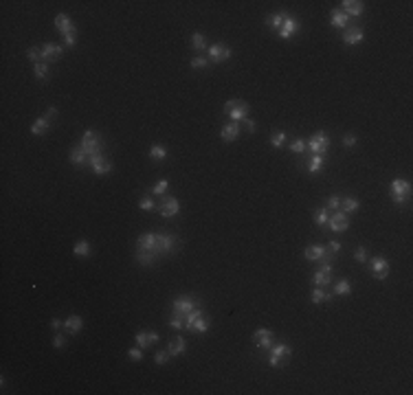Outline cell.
Segmentation results:
<instances>
[{
    "mask_svg": "<svg viewBox=\"0 0 413 395\" xmlns=\"http://www.w3.org/2000/svg\"><path fill=\"white\" fill-rule=\"evenodd\" d=\"M194 308H198V299L189 297V294H180L174 299L172 303V319H169V327L174 330H185V316L191 312Z\"/></svg>",
    "mask_w": 413,
    "mask_h": 395,
    "instance_id": "6da1fadb",
    "label": "cell"
},
{
    "mask_svg": "<svg viewBox=\"0 0 413 395\" xmlns=\"http://www.w3.org/2000/svg\"><path fill=\"white\" fill-rule=\"evenodd\" d=\"M79 147L84 149V154L88 158H92V156L103 154V149H106V141H103V136L99 134V132L86 130L84 136H81V141H79Z\"/></svg>",
    "mask_w": 413,
    "mask_h": 395,
    "instance_id": "7a4b0ae2",
    "label": "cell"
},
{
    "mask_svg": "<svg viewBox=\"0 0 413 395\" xmlns=\"http://www.w3.org/2000/svg\"><path fill=\"white\" fill-rule=\"evenodd\" d=\"M290 356H293V347L286 343H273L268 349V365L271 367H284L288 365Z\"/></svg>",
    "mask_w": 413,
    "mask_h": 395,
    "instance_id": "3957f363",
    "label": "cell"
},
{
    "mask_svg": "<svg viewBox=\"0 0 413 395\" xmlns=\"http://www.w3.org/2000/svg\"><path fill=\"white\" fill-rule=\"evenodd\" d=\"M411 182L405 180V178H394L392 185H389V193H392L394 204H405L407 200L411 198Z\"/></svg>",
    "mask_w": 413,
    "mask_h": 395,
    "instance_id": "277c9868",
    "label": "cell"
},
{
    "mask_svg": "<svg viewBox=\"0 0 413 395\" xmlns=\"http://www.w3.org/2000/svg\"><path fill=\"white\" fill-rule=\"evenodd\" d=\"M330 145H332V143H330V136L323 130L315 132V134L306 141L308 152H310V154H321V156H326V154L330 152Z\"/></svg>",
    "mask_w": 413,
    "mask_h": 395,
    "instance_id": "5b68a950",
    "label": "cell"
},
{
    "mask_svg": "<svg viewBox=\"0 0 413 395\" xmlns=\"http://www.w3.org/2000/svg\"><path fill=\"white\" fill-rule=\"evenodd\" d=\"M224 112L231 116V121L242 123L244 119H249V103L242 101V99H229V101L224 103Z\"/></svg>",
    "mask_w": 413,
    "mask_h": 395,
    "instance_id": "8992f818",
    "label": "cell"
},
{
    "mask_svg": "<svg viewBox=\"0 0 413 395\" xmlns=\"http://www.w3.org/2000/svg\"><path fill=\"white\" fill-rule=\"evenodd\" d=\"M178 248V239L174 235H165V233H156V253L165 257V255H172Z\"/></svg>",
    "mask_w": 413,
    "mask_h": 395,
    "instance_id": "52a82bcc",
    "label": "cell"
},
{
    "mask_svg": "<svg viewBox=\"0 0 413 395\" xmlns=\"http://www.w3.org/2000/svg\"><path fill=\"white\" fill-rule=\"evenodd\" d=\"M389 259L383 257V255H376V257L370 259V272L372 277H376V279H387L389 277Z\"/></svg>",
    "mask_w": 413,
    "mask_h": 395,
    "instance_id": "ba28073f",
    "label": "cell"
},
{
    "mask_svg": "<svg viewBox=\"0 0 413 395\" xmlns=\"http://www.w3.org/2000/svg\"><path fill=\"white\" fill-rule=\"evenodd\" d=\"M304 257L308 261H332L334 255L328 253V248L321 246V244H310V246H306V250H304Z\"/></svg>",
    "mask_w": 413,
    "mask_h": 395,
    "instance_id": "9c48e42d",
    "label": "cell"
},
{
    "mask_svg": "<svg viewBox=\"0 0 413 395\" xmlns=\"http://www.w3.org/2000/svg\"><path fill=\"white\" fill-rule=\"evenodd\" d=\"M229 59H231V48L227 44L216 42L209 46V62L211 64H222V62H229Z\"/></svg>",
    "mask_w": 413,
    "mask_h": 395,
    "instance_id": "30bf717a",
    "label": "cell"
},
{
    "mask_svg": "<svg viewBox=\"0 0 413 395\" xmlns=\"http://www.w3.org/2000/svg\"><path fill=\"white\" fill-rule=\"evenodd\" d=\"M275 343V332L268 327H260V330L253 332V345L260 349H271V345Z\"/></svg>",
    "mask_w": 413,
    "mask_h": 395,
    "instance_id": "8fae6325",
    "label": "cell"
},
{
    "mask_svg": "<svg viewBox=\"0 0 413 395\" xmlns=\"http://www.w3.org/2000/svg\"><path fill=\"white\" fill-rule=\"evenodd\" d=\"M328 226H330V231H332V233H343V231H348V229H350V218H348V213H343V211H334V213L330 215V220H328Z\"/></svg>",
    "mask_w": 413,
    "mask_h": 395,
    "instance_id": "7c38bea8",
    "label": "cell"
},
{
    "mask_svg": "<svg viewBox=\"0 0 413 395\" xmlns=\"http://www.w3.org/2000/svg\"><path fill=\"white\" fill-rule=\"evenodd\" d=\"M42 46V57L44 62H57V59H62L64 55V44H53V42H46V44H40Z\"/></svg>",
    "mask_w": 413,
    "mask_h": 395,
    "instance_id": "4fadbf2b",
    "label": "cell"
},
{
    "mask_svg": "<svg viewBox=\"0 0 413 395\" xmlns=\"http://www.w3.org/2000/svg\"><path fill=\"white\" fill-rule=\"evenodd\" d=\"M178 211H180L178 200H176L174 196H163L161 204H158V213H161L163 218H176Z\"/></svg>",
    "mask_w": 413,
    "mask_h": 395,
    "instance_id": "5bb4252c",
    "label": "cell"
},
{
    "mask_svg": "<svg viewBox=\"0 0 413 395\" xmlns=\"http://www.w3.org/2000/svg\"><path fill=\"white\" fill-rule=\"evenodd\" d=\"M299 29H301L299 20L293 18V15L288 13V15H286V18H284L282 29H279L277 33H279V37H282V40H290V37H293V35H297V33H299Z\"/></svg>",
    "mask_w": 413,
    "mask_h": 395,
    "instance_id": "9a60e30c",
    "label": "cell"
},
{
    "mask_svg": "<svg viewBox=\"0 0 413 395\" xmlns=\"http://www.w3.org/2000/svg\"><path fill=\"white\" fill-rule=\"evenodd\" d=\"M90 169L95 171L97 176H106L112 171V160L108 156H103V154H99V156H92L90 158Z\"/></svg>",
    "mask_w": 413,
    "mask_h": 395,
    "instance_id": "2e32d148",
    "label": "cell"
},
{
    "mask_svg": "<svg viewBox=\"0 0 413 395\" xmlns=\"http://www.w3.org/2000/svg\"><path fill=\"white\" fill-rule=\"evenodd\" d=\"M363 40H365V31L361 29V26H348L343 33V44L345 46H356V44H361Z\"/></svg>",
    "mask_w": 413,
    "mask_h": 395,
    "instance_id": "e0dca14e",
    "label": "cell"
},
{
    "mask_svg": "<svg viewBox=\"0 0 413 395\" xmlns=\"http://www.w3.org/2000/svg\"><path fill=\"white\" fill-rule=\"evenodd\" d=\"M334 281V270H326V268H319L315 275H312V286L317 288H326V286H332Z\"/></svg>",
    "mask_w": 413,
    "mask_h": 395,
    "instance_id": "ac0fdd59",
    "label": "cell"
},
{
    "mask_svg": "<svg viewBox=\"0 0 413 395\" xmlns=\"http://www.w3.org/2000/svg\"><path fill=\"white\" fill-rule=\"evenodd\" d=\"M341 4H343L341 11H345L350 18H361L365 13V2H361V0H343Z\"/></svg>",
    "mask_w": 413,
    "mask_h": 395,
    "instance_id": "d6986e66",
    "label": "cell"
},
{
    "mask_svg": "<svg viewBox=\"0 0 413 395\" xmlns=\"http://www.w3.org/2000/svg\"><path fill=\"white\" fill-rule=\"evenodd\" d=\"M240 123H235V121H231V123H224L222 125V130H220V138H222L224 143H233V141H238V136H240Z\"/></svg>",
    "mask_w": 413,
    "mask_h": 395,
    "instance_id": "ffe728a7",
    "label": "cell"
},
{
    "mask_svg": "<svg viewBox=\"0 0 413 395\" xmlns=\"http://www.w3.org/2000/svg\"><path fill=\"white\" fill-rule=\"evenodd\" d=\"M81 327H84V319H81L79 314H70V316H66L62 330H64L66 334H70V336H75V334L81 332Z\"/></svg>",
    "mask_w": 413,
    "mask_h": 395,
    "instance_id": "44dd1931",
    "label": "cell"
},
{
    "mask_svg": "<svg viewBox=\"0 0 413 395\" xmlns=\"http://www.w3.org/2000/svg\"><path fill=\"white\" fill-rule=\"evenodd\" d=\"M136 250L156 253V233H143V235H139V239H136Z\"/></svg>",
    "mask_w": 413,
    "mask_h": 395,
    "instance_id": "7402d4cb",
    "label": "cell"
},
{
    "mask_svg": "<svg viewBox=\"0 0 413 395\" xmlns=\"http://www.w3.org/2000/svg\"><path fill=\"white\" fill-rule=\"evenodd\" d=\"M330 24L337 26V29H348V26H352V18L345 13V11L334 9L332 13H330Z\"/></svg>",
    "mask_w": 413,
    "mask_h": 395,
    "instance_id": "603a6c76",
    "label": "cell"
},
{
    "mask_svg": "<svg viewBox=\"0 0 413 395\" xmlns=\"http://www.w3.org/2000/svg\"><path fill=\"white\" fill-rule=\"evenodd\" d=\"M134 341H136V345H139L141 349H147V347H152L154 343H158V334L154 332V330H147V332H136Z\"/></svg>",
    "mask_w": 413,
    "mask_h": 395,
    "instance_id": "cb8c5ba5",
    "label": "cell"
},
{
    "mask_svg": "<svg viewBox=\"0 0 413 395\" xmlns=\"http://www.w3.org/2000/svg\"><path fill=\"white\" fill-rule=\"evenodd\" d=\"M55 29H57L59 33H62V37L64 35H68V33H75V24L70 22V18L66 13H57V18H55Z\"/></svg>",
    "mask_w": 413,
    "mask_h": 395,
    "instance_id": "d4e9b609",
    "label": "cell"
},
{
    "mask_svg": "<svg viewBox=\"0 0 413 395\" xmlns=\"http://www.w3.org/2000/svg\"><path fill=\"white\" fill-rule=\"evenodd\" d=\"M68 158H70V163H73V165L77 167V169H81V167H90V158L86 156V154H84V149H81L79 145L70 149V156H68Z\"/></svg>",
    "mask_w": 413,
    "mask_h": 395,
    "instance_id": "484cf974",
    "label": "cell"
},
{
    "mask_svg": "<svg viewBox=\"0 0 413 395\" xmlns=\"http://www.w3.org/2000/svg\"><path fill=\"white\" fill-rule=\"evenodd\" d=\"M334 299V292H328L326 288H315V290L310 292V301L315 305H321V303H332Z\"/></svg>",
    "mask_w": 413,
    "mask_h": 395,
    "instance_id": "4316f807",
    "label": "cell"
},
{
    "mask_svg": "<svg viewBox=\"0 0 413 395\" xmlns=\"http://www.w3.org/2000/svg\"><path fill=\"white\" fill-rule=\"evenodd\" d=\"M209 327H211V321H209V316L202 312V314H198V319H196L194 323H191L189 332H194V334H207Z\"/></svg>",
    "mask_w": 413,
    "mask_h": 395,
    "instance_id": "83f0119b",
    "label": "cell"
},
{
    "mask_svg": "<svg viewBox=\"0 0 413 395\" xmlns=\"http://www.w3.org/2000/svg\"><path fill=\"white\" fill-rule=\"evenodd\" d=\"M134 259H136V264H141V266H154L158 259H161V255L150 253V250H136Z\"/></svg>",
    "mask_w": 413,
    "mask_h": 395,
    "instance_id": "f1b7e54d",
    "label": "cell"
},
{
    "mask_svg": "<svg viewBox=\"0 0 413 395\" xmlns=\"http://www.w3.org/2000/svg\"><path fill=\"white\" fill-rule=\"evenodd\" d=\"M323 165H326V156H321V154H312V156L306 160V169L310 171V174H319V171L323 169Z\"/></svg>",
    "mask_w": 413,
    "mask_h": 395,
    "instance_id": "f546056e",
    "label": "cell"
},
{
    "mask_svg": "<svg viewBox=\"0 0 413 395\" xmlns=\"http://www.w3.org/2000/svg\"><path fill=\"white\" fill-rule=\"evenodd\" d=\"M185 349H187V341H185V336H176L172 343L167 345V352L172 358H176V356H180V354H185Z\"/></svg>",
    "mask_w": 413,
    "mask_h": 395,
    "instance_id": "4dcf8cb0",
    "label": "cell"
},
{
    "mask_svg": "<svg viewBox=\"0 0 413 395\" xmlns=\"http://www.w3.org/2000/svg\"><path fill=\"white\" fill-rule=\"evenodd\" d=\"M48 130H51V121H48L46 116H40V119H35V123L31 125V134H35V136L46 134Z\"/></svg>",
    "mask_w": 413,
    "mask_h": 395,
    "instance_id": "1f68e13d",
    "label": "cell"
},
{
    "mask_svg": "<svg viewBox=\"0 0 413 395\" xmlns=\"http://www.w3.org/2000/svg\"><path fill=\"white\" fill-rule=\"evenodd\" d=\"M361 209V202H359V198H354V196H348V198H343L341 200V209L339 211H343V213H354V211H359Z\"/></svg>",
    "mask_w": 413,
    "mask_h": 395,
    "instance_id": "d6a6232c",
    "label": "cell"
},
{
    "mask_svg": "<svg viewBox=\"0 0 413 395\" xmlns=\"http://www.w3.org/2000/svg\"><path fill=\"white\" fill-rule=\"evenodd\" d=\"M191 46H194V51H196L198 55L207 53V37L202 35L200 31H196L194 35H191Z\"/></svg>",
    "mask_w": 413,
    "mask_h": 395,
    "instance_id": "836d02e7",
    "label": "cell"
},
{
    "mask_svg": "<svg viewBox=\"0 0 413 395\" xmlns=\"http://www.w3.org/2000/svg\"><path fill=\"white\" fill-rule=\"evenodd\" d=\"M33 75H35V79L46 81V79H51V68H48L46 62H40V64L33 66Z\"/></svg>",
    "mask_w": 413,
    "mask_h": 395,
    "instance_id": "e575fe53",
    "label": "cell"
},
{
    "mask_svg": "<svg viewBox=\"0 0 413 395\" xmlns=\"http://www.w3.org/2000/svg\"><path fill=\"white\" fill-rule=\"evenodd\" d=\"M286 15H288L286 11H279V13H271V15L266 18V24L271 26L273 31H279V29H282V24H284V18H286Z\"/></svg>",
    "mask_w": 413,
    "mask_h": 395,
    "instance_id": "d590c367",
    "label": "cell"
},
{
    "mask_svg": "<svg viewBox=\"0 0 413 395\" xmlns=\"http://www.w3.org/2000/svg\"><path fill=\"white\" fill-rule=\"evenodd\" d=\"M332 292H334V294H341V297H348V294L352 292V283H350V279H339L337 283H334Z\"/></svg>",
    "mask_w": 413,
    "mask_h": 395,
    "instance_id": "8d00e7d4",
    "label": "cell"
},
{
    "mask_svg": "<svg viewBox=\"0 0 413 395\" xmlns=\"http://www.w3.org/2000/svg\"><path fill=\"white\" fill-rule=\"evenodd\" d=\"M73 253L77 255V257H90V253H92L90 244H88L86 239H79V242H77L75 246H73Z\"/></svg>",
    "mask_w": 413,
    "mask_h": 395,
    "instance_id": "74e56055",
    "label": "cell"
},
{
    "mask_svg": "<svg viewBox=\"0 0 413 395\" xmlns=\"http://www.w3.org/2000/svg\"><path fill=\"white\" fill-rule=\"evenodd\" d=\"M312 218H315V222L319 226H328V220H330V211L326 207H319L315 209V213H312Z\"/></svg>",
    "mask_w": 413,
    "mask_h": 395,
    "instance_id": "f35d334b",
    "label": "cell"
},
{
    "mask_svg": "<svg viewBox=\"0 0 413 395\" xmlns=\"http://www.w3.org/2000/svg\"><path fill=\"white\" fill-rule=\"evenodd\" d=\"M150 158L152 160H165V158H167V149H165V145H161V143H154V145L150 147Z\"/></svg>",
    "mask_w": 413,
    "mask_h": 395,
    "instance_id": "ab89813d",
    "label": "cell"
},
{
    "mask_svg": "<svg viewBox=\"0 0 413 395\" xmlns=\"http://www.w3.org/2000/svg\"><path fill=\"white\" fill-rule=\"evenodd\" d=\"M189 66H191L194 70H200V68H209V66H211V62H209L207 55H196V57L189 59Z\"/></svg>",
    "mask_w": 413,
    "mask_h": 395,
    "instance_id": "60d3db41",
    "label": "cell"
},
{
    "mask_svg": "<svg viewBox=\"0 0 413 395\" xmlns=\"http://www.w3.org/2000/svg\"><path fill=\"white\" fill-rule=\"evenodd\" d=\"M139 209H141V211H154V209H158V204L154 202V198H152L150 191H145V196L139 200Z\"/></svg>",
    "mask_w": 413,
    "mask_h": 395,
    "instance_id": "b9f144b4",
    "label": "cell"
},
{
    "mask_svg": "<svg viewBox=\"0 0 413 395\" xmlns=\"http://www.w3.org/2000/svg\"><path fill=\"white\" fill-rule=\"evenodd\" d=\"M26 57H29V62H33V66L40 64V62H44V57H42V46H31V48H26Z\"/></svg>",
    "mask_w": 413,
    "mask_h": 395,
    "instance_id": "7bdbcfd3",
    "label": "cell"
},
{
    "mask_svg": "<svg viewBox=\"0 0 413 395\" xmlns=\"http://www.w3.org/2000/svg\"><path fill=\"white\" fill-rule=\"evenodd\" d=\"M284 143H286V134H284V132H273V134H271V145L275 149H282Z\"/></svg>",
    "mask_w": 413,
    "mask_h": 395,
    "instance_id": "ee69618b",
    "label": "cell"
},
{
    "mask_svg": "<svg viewBox=\"0 0 413 395\" xmlns=\"http://www.w3.org/2000/svg\"><path fill=\"white\" fill-rule=\"evenodd\" d=\"M167 187H169V182L163 178V180H158L156 185H154V187L150 189V193H152V196H163V193L167 191Z\"/></svg>",
    "mask_w": 413,
    "mask_h": 395,
    "instance_id": "f6af8a7d",
    "label": "cell"
},
{
    "mask_svg": "<svg viewBox=\"0 0 413 395\" xmlns=\"http://www.w3.org/2000/svg\"><path fill=\"white\" fill-rule=\"evenodd\" d=\"M288 149H290L293 154H301V152H306L308 147H306V141H304V138H295V141L288 145Z\"/></svg>",
    "mask_w": 413,
    "mask_h": 395,
    "instance_id": "bcb514c9",
    "label": "cell"
},
{
    "mask_svg": "<svg viewBox=\"0 0 413 395\" xmlns=\"http://www.w3.org/2000/svg\"><path fill=\"white\" fill-rule=\"evenodd\" d=\"M354 259L359 261V264H365L367 259H370V253H367V248L365 246H359L354 250Z\"/></svg>",
    "mask_w": 413,
    "mask_h": 395,
    "instance_id": "7dc6e473",
    "label": "cell"
},
{
    "mask_svg": "<svg viewBox=\"0 0 413 395\" xmlns=\"http://www.w3.org/2000/svg\"><path fill=\"white\" fill-rule=\"evenodd\" d=\"M326 209L328 211H339L341 209V196H330L328 202H326Z\"/></svg>",
    "mask_w": 413,
    "mask_h": 395,
    "instance_id": "c3c4849f",
    "label": "cell"
},
{
    "mask_svg": "<svg viewBox=\"0 0 413 395\" xmlns=\"http://www.w3.org/2000/svg\"><path fill=\"white\" fill-rule=\"evenodd\" d=\"M169 358H172L169 352H156V354H154V363H156V365H165Z\"/></svg>",
    "mask_w": 413,
    "mask_h": 395,
    "instance_id": "681fc988",
    "label": "cell"
},
{
    "mask_svg": "<svg viewBox=\"0 0 413 395\" xmlns=\"http://www.w3.org/2000/svg\"><path fill=\"white\" fill-rule=\"evenodd\" d=\"M128 358L132 360V363H141V360H143V352H141V349H136V347H132L128 352Z\"/></svg>",
    "mask_w": 413,
    "mask_h": 395,
    "instance_id": "f907efd6",
    "label": "cell"
},
{
    "mask_svg": "<svg viewBox=\"0 0 413 395\" xmlns=\"http://www.w3.org/2000/svg\"><path fill=\"white\" fill-rule=\"evenodd\" d=\"M53 345H55V347H57V349H62L64 345H66V336H64L62 332H57V334H55V336H53Z\"/></svg>",
    "mask_w": 413,
    "mask_h": 395,
    "instance_id": "816d5d0a",
    "label": "cell"
},
{
    "mask_svg": "<svg viewBox=\"0 0 413 395\" xmlns=\"http://www.w3.org/2000/svg\"><path fill=\"white\" fill-rule=\"evenodd\" d=\"M326 248H328V253H332V255H339V250H341V242H328L326 244Z\"/></svg>",
    "mask_w": 413,
    "mask_h": 395,
    "instance_id": "f5cc1de1",
    "label": "cell"
},
{
    "mask_svg": "<svg viewBox=\"0 0 413 395\" xmlns=\"http://www.w3.org/2000/svg\"><path fill=\"white\" fill-rule=\"evenodd\" d=\"M356 143H359V141H356L354 134H345V136H343V145H345V147H356Z\"/></svg>",
    "mask_w": 413,
    "mask_h": 395,
    "instance_id": "db71d44e",
    "label": "cell"
},
{
    "mask_svg": "<svg viewBox=\"0 0 413 395\" xmlns=\"http://www.w3.org/2000/svg\"><path fill=\"white\" fill-rule=\"evenodd\" d=\"M244 130L249 132V134H253V132H255V121H253V119H244Z\"/></svg>",
    "mask_w": 413,
    "mask_h": 395,
    "instance_id": "11a10c76",
    "label": "cell"
},
{
    "mask_svg": "<svg viewBox=\"0 0 413 395\" xmlns=\"http://www.w3.org/2000/svg\"><path fill=\"white\" fill-rule=\"evenodd\" d=\"M44 116H46V119H48V121H53V119H55V116H57V108H53V105H51V108H48V110H46V114H44Z\"/></svg>",
    "mask_w": 413,
    "mask_h": 395,
    "instance_id": "9f6ffc18",
    "label": "cell"
},
{
    "mask_svg": "<svg viewBox=\"0 0 413 395\" xmlns=\"http://www.w3.org/2000/svg\"><path fill=\"white\" fill-rule=\"evenodd\" d=\"M51 327H53V330H62L64 321H62V319H51Z\"/></svg>",
    "mask_w": 413,
    "mask_h": 395,
    "instance_id": "6f0895ef",
    "label": "cell"
}]
</instances>
